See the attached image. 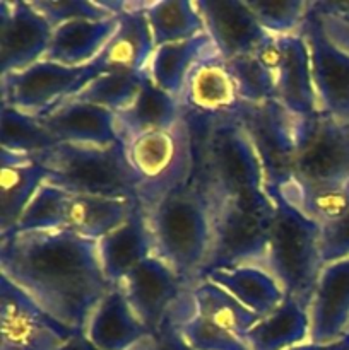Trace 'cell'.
Returning a JSON list of instances; mask_svg holds the SVG:
<instances>
[{
	"label": "cell",
	"mask_w": 349,
	"mask_h": 350,
	"mask_svg": "<svg viewBox=\"0 0 349 350\" xmlns=\"http://www.w3.org/2000/svg\"><path fill=\"white\" fill-rule=\"evenodd\" d=\"M84 337L98 350L156 349V338L137 318L118 286H113L94 308Z\"/></svg>",
	"instance_id": "obj_17"
},
{
	"label": "cell",
	"mask_w": 349,
	"mask_h": 350,
	"mask_svg": "<svg viewBox=\"0 0 349 350\" xmlns=\"http://www.w3.org/2000/svg\"><path fill=\"white\" fill-rule=\"evenodd\" d=\"M146 2H127V9L118 16V26L109 38L94 64L105 72H144L156 44L144 12Z\"/></svg>",
	"instance_id": "obj_20"
},
{
	"label": "cell",
	"mask_w": 349,
	"mask_h": 350,
	"mask_svg": "<svg viewBox=\"0 0 349 350\" xmlns=\"http://www.w3.org/2000/svg\"><path fill=\"white\" fill-rule=\"evenodd\" d=\"M62 350H98V349H94L91 344H89L88 338L84 337V334H77L67 342V345H65Z\"/></svg>",
	"instance_id": "obj_43"
},
{
	"label": "cell",
	"mask_w": 349,
	"mask_h": 350,
	"mask_svg": "<svg viewBox=\"0 0 349 350\" xmlns=\"http://www.w3.org/2000/svg\"><path fill=\"white\" fill-rule=\"evenodd\" d=\"M154 44L174 43L205 33L204 21L197 5L188 0H156L144 5Z\"/></svg>",
	"instance_id": "obj_32"
},
{
	"label": "cell",
	"mask_w": 349,
	"mask_h": 350,
	"mask_svg": "<svg viewBox=\"0 0 349 350\" xmlns=\"http://www.w3.org/2000/svg\"><path fill=\"white\" fill-rule=\"evenodd\" d=\"M205 33L224 60L253 53L269 36L245 0H195Z\"/></svg>",
	"instance_id": "obj_15"
},
{
	"label": "cell",
	"mask_w": 349,
	"mask_h": 350,
	"mask_svg": "<svg viewBox=\"0 0 349 350\" xmlns=\"http://www.w3.org/2000/svg\"><path fill=\"white\" fill-rule=\"evenodd\" d=\"M320 253L324 265L335 260L349 258V211L334 222L322 226Z\"/></svg>",
	"instance_id": "obj_40"
},
{
	"label": "cell",
	"mask_w": 349,
	"mask_h": 350,
	"mask_svg": "<svg viewBox=\"0 0 349 350\" xmlns=\"http://www.w3.org/2000/svg\"><path fill=\"white\" fill-rule=\"evenodd\" d=\"M74 335L0 275V350H62Z\"/></svg>",
	"instance_id": "obj_12"
},
{
	"label": "cell",
	"mask_w": 349,
	"mask_h": 350,
	"mask_svg": "<svg viewBox=\"0 0 349 350\" xmlns=\"http://www.w3.org/2000/svg\"><path fill=\"white\" fill-rule=\"evenodd\" d=\"M310 338L308 306L296 297L286 296L283 303L245 335L248 350H289Z\"/></svg>",
	"instance_id": "obj_28"
},
{
	"label": "cell",
	"mask_w": 349,
	"mask_h": 350,
	"mask_svg": "<svg viewBox=\"0 0 349 350\" xmlns=\"http://www.w3.org/2000/svg\"><path fill=\"white\" fill-rule=\"evenodd\" d=\"M48 176L50 173L36 156L0 149V238L16 229L31 198Z\"/></svg>",
	"instance_id": "obj_21"
},
{
	"label": "cell",
	"mask_w": 349,
	"mask_h": 350,
	"mask_svg": "<svg viewBox=\"0 0 349 350\" xmlns=\"http://www.w3.org/2000/svg\"><path fill=\"white\" fill-rule=\"evenodd\" d=\"M204 279L228 291L236 301L259 318H266L272 313L286 297L279 282L259 265L214 270Z\"/></svg>",
	"instance_id": "obj_27"
},
{
	"label": "cell",
	"mask_w": 349,
	"mask_h": 350,
	"mask_svg": "<svg viewBox=\"0 0 349 350\" xmlns=\"http://www.w3.org/2000/svg\"><path fill=\"white\" fill-rule=\"evenodd\" d=\"M240 105L228 64L219 53L202 58L188 75L181 106L198 116L233 113Z\"/></svg>",
	"instance_id": "obj_22"
},
{
	"label": "cell",
	"mask_w": 349,
	"mask_h": 350,
	"mask_svg": "<svg viewBox=\"0 0 349 350\" xmlns=\"http://www.w3.org/2000/svg\"><path fill=\"white\" fill-rule=\"evenodd\" d=\"M346 130H348V132H349V125H346Z\"/></svg>",
	"instance_id": "obj_44"
},
{
	"label": "cell",
	"mask_w": 349,
	"mask_h": 350,
	"mask_svg": "<svg viewBox=\"0 0 349 350\" xmlns=\"http://www.w3.org/2000/svg\"><path fill=\"white\" fill-rule=\"evenodd\" d=\"M2 125H0V149L16 154L38 156L41 152L58 146L57 139L51 135L36 116L26 115L16 108L2 105Z\"/></svg>",
	"instance_id": "obj_33"
},
{
	"label": "cell",
	"mask_w": 349,
	"mask_h": 350,
	"mask_svg": "<svg viewBox=\"0 0 349 350\" xmlns=\"http://www.w3.org/2000/svg\"><path fill=\"white\" fill-rule=\"evenodd\" d=\"M118 287L154 338L163 332L180 301L192 289L177 270L157 255L140 262Z\"/></svg>",
	"instance_id": "obj_11"
},
{
	"label": "cell",
	"mask_w": 349,
	"mask_h": 350,
	"mask_svg": "<svg viewBox=\"0 0 349 350\" xmlns=\"http://www.w3.org/2000/svg\"><path fill=\"white\" fill-rule=\"evenodd\" d=\"M53 27L24 0L0 2V68L2 75L24 70L43 60Z\"/></svg>",
	"instance_id": "obj_14"
},
{
	"label": "cell",
	"mask_w": 349,
	"mask_h": 350,
	"mask_svg": "<svg viewBox=\"0 0 349 350\" xmlns=\"http://www.w3.org/2000/svg\"><path fill=\"white\" fill-rule=\"evenodd\" d=\"M173 327L190 350H248L242 338L201 317L194 303Z\"/></svg>",
	"instance_id": "obj_38"
},
{
	"label": "cell",
	"mask_w": 349,
	"mask_h": 350,
	"mask_svg": "<svg viewBox=\"0 0 349 350\" xmlns=\"http://www.w3.org/2000/svg\"><path fill=\"white\" fill-rule=\"evenodd\" d=\"M31 3L53 29L70 21H101L116 17L103 0H31Z\"/></svg>",
	"instance_id": "obj_39"
},
{
	"label": "cell",
	"mask_w": 349,
	"mask_h": 350,
	"mask_svg": "<svg viewBox=\"0 0 349 350\" xmlns=\"http://www.w3.org/2000/svg\"><path fill=\"white\" fill-rule=\"evenodd\" d=\"M291 178L310 185L348 183L349 132L346 126L318 115L298 150Z\"/></svg>",
	"instance_id": "obj_13"
},
{
	"label": "cell",
	"mask_w": 349,
	"mask_h": 350,
	"mask_svg": "<svg viewBox=\"0 0 349 350\" xmlns=\"http://www.w3.org/2000/svg\"><path fill=\"white\" fill-rule=\"evenodd\" d=\"M301 34L310 50L318 115L349 125V48L328 34L315 2Z\"/></svg>",
	"instance_id": "obj_10"
},
{
	"label": "cell",
	"mask_w": 349,
	"mask_h": 350,
	"mask_svg": "<svg viewBox=\"0 0 349 350\" xmlns=\"http://www.w3.org/2000/svg\"><path fill=\"white\" fill-rule=\"evenodd\" d=\"M192 297H194L195 311L201 317L231 332L242 340L259 323V320H262L246 310L228 291L216 286L207 279L198 280L192 286Z\"/></svg>",
	"instance_id": "obj_31"
},
{
	"label": "cell",
	"mask_w": 349,
	"mask_h": 350,
	"mask_svg": "<svg viewBox=\"0 0 349 350\" xmlns=\"http://www.w3.org/2000/svg\"><path fill=\"white\" fill-rule=\"evenodd\" d=\"M154 236L146 211L135 205L122 226L98 241L103 273L112 286H118L140 262L154 255Z\"/></svg>",
	"instance_id": "obj_18"
},
{
	"label": "cell",
	"mask_w": 349,
	"mask_h": 350,
	"mask_svg": "<svg viewBox=\"0 0 349 350\" xmlns=\"http://www.w3.org/2000/svg\"><path fill=\"white\" fill-rule=\"evenodd\" d=\"M72 193L53 183H43L31 198L12 232H48L67 229V211Z\"/></svg>",
	"instance_id": "obj_35"
},
{
	"label": "cell",
	"mask_w": 349,
	"mask_h": 350,
	"mask_svg": "<svg viewBox=\"0 0 349 350\" xmlns=\"http://www.w3.org/2000/svg\"><path fill=\"white\" fill-rule=\"evenodd\" d=\"M231 77L235 81L240 103L262 105L277 99L276 77L253 53L226 60Z\"/></svg>",
	"instance_id": "obj_36"
},
{
	"label": "cell",
	"mask_w": 349,
	"mask_h": 350,
	"mask_svg": "<svg viewBox=\"0 0 349 350\" xmlns=\"http://www.w3.org/2000/svg\"><path fill=\"white\" fill-rule=\"evenodd\" d=\"M127 156L140 180L139 204L149 214L164 197L187 187L195 166L194 133L183 118L171 129L130 140Z\"/></svg>",
	"instance_id": "obj_6"
},
{
	"label": "cell",
	"mask_w": 349,
	"mask_h": 350,
	"mask_svg": "<svg viewBox=\"0 0 349 350\" xmlns=\"http://www.w3.org/2000/svg\"><path fill=\"white\" fill-rule=\"evenodd\" d=\"M146 81L144 72L112 70L98 75L82 91L74 96V101L89 103L99 108L118 113L132 105Z\"/></svg>",
	"instance_id": "obj_34"
},
{
	"label": "cell",
	"mask_w": 349,
	"mask_h": 350,
	"mask_svg": "<svg viewBox=\"0 0 349 350\" xmlns=\"http://www.w3.org/2000/svg\"><path fill=\"white\" fill-rule=\"evenodd\" d=\"M289 350H349V334L341 340L328 342V344H315V342H305Z\"/></svg>",
	"instance_id": "obj_42"
},
{
	"label": "cell",
	"mask_w": 349,
	"mask_h": 350,
	"mask_svg": "<svg viewBox=\"0 0 349 350\" xmlns=\"http://www.w3.org/2000/svg\"><path fill=\"white\" fill-rule=\"evenodd\" d=\"M279 43L283 58L277 75V101L300 118H313L318 106L307 40L300 33L279 36Z\"/></svg>",
	"instance_id": "obj_23"
},
{
	"label": "cell",
	"mask_w": 349,
	"mask_h": 350,
	"mask_svg": "<svg viewBox=\"0 0 349 350\" xmlns=\"http://www.w3.org/2000/svg\"><path fill=\"white\" fill-rule=\"evenodd\" d=\"M315 10H317V7H315ZM317 12L320 14L328 34L341 44H344L346 48H349V16H331V14H324L320 10H317Z\"/></svg>",
	"instance_id": "obj_41"
},
{
	"label": "cell",
	"mask_w": 349,
	"mask_h": 350,
	"mask_svg": "<svg viewBox=\"0 0 349 350\" xmlns=\"http://www.w3.org/2000/svg\"><path fill=\"white\" fill-rule=\"evenodd\" d=\"M212 53H218V50L207 33H202L190 40L163 44L154 50L144 74L156 88L181 103L192 68L202 58Z\"/></svg>",
	"instance_id": "obj_24"
},
{
	"label": "cell",
	"mask_w": 349,
	"mask_h": 350,
	"mask_svg": "<svg viewBox=\"0 0 349 350\" xmlns=\"http://www.w3.org/2000/svg\"><path fill=\"white\" fill-rule=\"evenodd\" d=\"M211 205V250L198 280L214 270L259 265L266 256L276 202L229 200Z\"/></svg>",
	"instance_id": "obj_7"
},
{
	"label": "cell",
	"mask_w": 349,
	"mask_h": 350,
	"mask_svg": "<svg viewBox=\"0 0 349 350\" xmlns=\"http://www.w3.org/2000/svg\"><path fill=\"white\" fill-rule=\"evenodd\" d=\"M308 317V342L328 344L349 334V258L325 263L311 293Z\"/></svg>",
	"instance_id": "obj_16"
},
{
	"label": "cell",
	"mask_w": 349,
	"mask_h": 350,
	"mask_svg": "<svg viewBox=\"0 0 349 350\" xmlns=\"http://www.w3.org/2000/svg\"><path fill=\"white\" fill-rule=\"evenodd\" d=\"M116 129L123 144L154 130L171 129L185 118V109L178 99L161 91L146 77L132 105L115 113Z\"/></svg>",
	"instance_id": "obj_26"
},
{
	"label": "cell",
	"mask_w": 349,
	"mask_h": 350,
	"mask_svg": "<svg viewBox=\"0 0 349 350\" xmlns=\"http://www.w3.org/2000/svg\"><path fill=\"white\" fill-rule=\"evenodd\" d=\"M139 202L122 198L72 195L67 211V229L99 241L130 217Z\"/></svg>",
	"instance_id": "obj_29"
},
{
	"label": "cell",
	"mask_w": 349,
	"mask_h": 350,
	"mask_svg": "<svg viewBox=\"0 0 349 350\" xmlns=\"http://www.w3.org/2000/svg\"><path fill=\"white\" fill-rule=\"evenodd\" d=\"M118 16L101 21L79 19L55 27L43 60L65 67H82L98 57L115 33Z\"/></svg>",
	"instance_id": "obj_25"
},
{
	"label": "cell",
	"mask_w": 349,
	"mask_h": 350,
	"mask_svg": "<svg viewBox=\"0 0 349 350\" xmlns=\"http://www.w3.org/2000/svg\"><path fill=\"white\" fill-rule=\"evenodd\" d=\"M0 273L74 334H84L113 287L99 263L98 241L70 229L2 236Z\"/></svg>",
	"instance_id": "obj_1"
},
{
	"label": "cell",
	"mask_w": 349,
	"mask_h": 350,
	"mask_svg": "<svg viewBox=\"0 0 349 350\" xmlns=\"http://www.w3.org/2000/svg\"><path fill=\"white\" fill-rule=\"evenodd\" d=\"M154 236V255L194 286L207 260L212 239V205L194 185L164 197L147 214Z\"/></svg>",
	"instance_id": "obj_3"
},
{
	"label": "cell",
	"mask_w": 349,
	"mask_h": 350,
	"mask_svg": "<svg viewBox=\"0 0 349 350\" xmlns=\"http://www.w3.org/2000/svg\"><path fill=\"white\" fill-rule=\"evenodd\" d=\"M36 157L50 173L48 183L68 193L139 202L140 180L123 142L109 147L58 144Z\"/></svg>",
	"instance_id": "obj_4"
},
{
	"label": "cell",
	"mask_w": 349,
	"mask_h": 350,
	"mask_svg": "<svg viewBox=\"0 0 349 350\" xmlns=\"http://www.w3.org/2000/svg\"><path fill=\"white\" fill-rule=\"evenodd\" d=\"M248 133L266 174L270 197L293 176V164L313 118H300L277 99L262 105L240 103L233 111Z\"/></svg>",
	"instance_id": "obj_8"
},
{
	"label": "cell",
	"mask_w": 349,
	"mask_h": 350,
	"mask_svg": "<svg viewBox=\"0 0 349 350\" xmlns=\"http://www.w3.org/2000/svg\"><path fill=\"white\" fill-rule=\"evenodd\" d=\"M260 26L272 36L300 34L313 9L307 0H245Z\"/></svg>",
	"instance_id": "obj_37"
},
{
	"label": "cell",
	"mask_w": 349,
	"mask_h": 350,
	"mask_svg": "<svg viewBox=\"0 0 349 350\" xmlns=\"http://www.w3.org/2000/svg\"><path fill=\"white\" fill-rule=\"evenodd\" d=\"M272 197L283 198L322 228L349 211V181L344 185H310L291 178L277 187Z\"/></svg>",
	"instance_id": "obj_30"
},
{
	"label": "cell",
	"mask_w": 349,
	"mask_h": 350,
	"mask_svg": "<svg viewBox=\"0 0 349 350\" xmlns=\"http://www.w3.org/2000/svg\"><path fill=\"white\" fill-rule=\"evenodd\" d=\"M40 120L58 144L109 147L122 142L115 113L89 103L68 99Z\"/></svg>",
	"instance_id": "obj_19"
},
{
	"label": "cell",
	"mask_w": 349,
	"mask_h": 350,
	"mask_svg": "<svg viewBox=\"0 0 349 350\" xmlns=\"http://www.w3.org/2000/svg\"><path fill=\"white\" fill-rule=\"evenodd\" d=\"M276 202L266 256L259 267L270 273L284 294L308 306L324 269L320 253V226L279 197Z\"/></svg>",
	"instance_id": "obj_5"
},
{
	"label": "cell",
	"mask_w": 349,
	"mask_h": 350,
	"mask_svg": "<svg viewBox=\"0 0 349 350\" xmlns=\"http://www.w3.org/2000/svg\"><path fill=\"white\" fill-rule=\"evenodd\" d=\"M201 120L205 129L198 149L202 171L198 188L209 202H274L259 154L235 113L201 116Z\"/></svg>",
	"instance_id": "obj_2"
},
{
	"label": "cell",
	"mask_w": 349,
	"mask_h": 350,
	"mask_svg": "<svg viewBox=\"0 0 349 350\" xmlns=\"http://www.w3.org/2000/svg\"><path fill=\"white\" fill-rule=\"evenodd\" d=\"M101 74L105 70L94 62L82 67H65L40 60L24 70L2 75L0 103L26 115L44 118Z\"/></svg>",
	"instance_id": "obj_9"
}]
</instances>
